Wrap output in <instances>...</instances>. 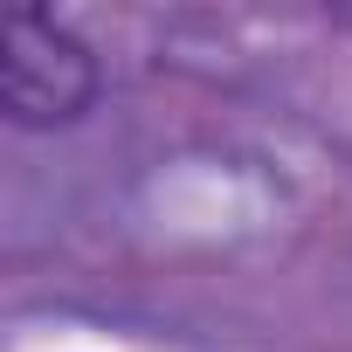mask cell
<instances>
[{"mask_svg":"<svg viewBox=\"0 0 352 352\" xmlns=\"http://www.w3.org/2000/svg\"><path fill=\"white\" fill-rule=\"evenodd\" d=\"M0 97L14 124H69L97 97V63L69 28L21 8L0 28Z\"/></svg>","mask_w":352,"mask_h":352,"instance_id":"1","label":"cell"}]
</instances>
